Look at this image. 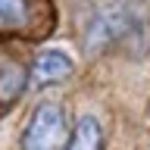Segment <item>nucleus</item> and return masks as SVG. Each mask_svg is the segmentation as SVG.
Returning <instances> with one entry per match:
<instances>
[{"instance_id": "f257e3e1", "label": "nucleus", "mask_w": 150, "mask_h": 150, "mask_svg": "<svg viewBox=\"0 0 150 150\" xmlns=\"http://www.w3.org/2000/svg\"><path fill=\"white\" fill-rule=\"evenodd\" d=\"M66 112L59 103H38L22 134V150H63L66 147Z\"/></svg>"}, {"instance_id": "f03ea898", "label": "nucleus", "mask_w": 150, "mask_h": 150, "mask_svg": "<svg viewBox=\"0 0 150 150\" xmlns=\"http://www.w3.org/2000/svg\"><path fill=\"white\" fill-rule=\"evenodd\" d=\"M128 6H122V3H110V6H103L97 16L91 19V25L84 31V44L88 50H100V47L112 44V41H119L125 31H128Z\"/></svg>"}, {"instance_id": "7ed1b4c3", "label": "nucleus", "mask_w": 150, "mask_h": 150, "mask_svg": "<svg viewBox=\"0 0 150 150\" xmlns=\"http://www.w3.org/2000/svg\"><path fill=\"white\" fill-rule=\"evenodd\" d=\"M72 72V56L63 53V50H44L38 53L35 66H31V88H47V84H56L69 78Z\"/></svg>"}, {"instance_id": "20e7f679", "label": "nucleus", "mask_w": 150, "mask_h": 150, "mask_svg": "<svg viewBox=\"0 0 150 150\" xmlns=\"http://www.w3.org/2000/svg\"><path fill=\"white\" fill-rule=\"evenodd\" d=\"M63 150H103V128L94 116H81L75 122V131L66 138Z\"/></svg>"}, {"instance_id": "39448f33", "label": "nucleus", "mask_w": 150, "mask_h": 150, "mask_svg": "<svg viewBox=\"0 0 150 150\" xmlns=\"http://www.w3.org/2000/svg\"><path fill=\"white\" fill-rule=\"evenodd\" d=\"M22 88H25V69L16 63H0V100H16Z\"/></svg>"}, {"instance_id": "423d86ee", "label": "nucleus", "mask_w": 150, "mask_h": 150, "mask_svg": "<svg viewBox=\"0 0 150 150\" xmlns=\"http://www.w3.org/2000/svg\"><path fill=\"white\" fill-rule=\"evenodd\" d=\"M28 22L25 0H0V28H22Z\"/></svg>"}]
</instances>
